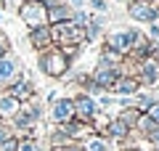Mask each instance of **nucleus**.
<instances>
[{
	"label": "nucleus",
	"instance_id": "nucleus-36",
	"mask_svg": "<svg viewBox=\"0 0 159 151\" xmlns=\"http://www.w3.org/2000/svg\"><path fill=\"white\" fill-rule=\"evenodd\" d=\"M40 3H43V6H45V8H53V6H56V3H58V0H40Z\"/></svg>",
	"mask_w": 159,
	"mask_h": 151
},
{
	"label": "nucleus",
	"instance_id": "nucleus-22",
	"mask_svg": "<svg viewBox=\"0 0 159 151\" xmlns=\"http://www.w3.org/2000/svg\"><path fill=\"white\" fill-rule=\"evenodd\" d=\"M16 151H48V146L40 138H19Z\"/></svg>",
	"mask_w": 159,
	"mask_h": 151
},
{
	"label": "nucleus",
	"instance_id": "nucleus-17",
	"mask_svg": "<svg viewBox=\"0 0 159 151\" xmlns=\"http://www.w3.org/2000/svg\"><path fill=\"white\" fill-rule=\"evenodd\" d=\"M80 146H82V151H111L114 143H111L109 138H103V135H96V133H93V135H88Z\"/></svg>",
	"mask_w": 159,
	"mask_h": 151
},
{
	"label": "nucleus",
	"instance_id": "nucleus-7",
	"mask_svg": "<svg viewBox=\"0 0 159 151\" xmlns=\"http://www.w3.org/2000/svg\"><path fill=\"white\" fill-rule=\"evenodd\" d=\"M48 119H51V125H64V122H69V119H74L72 95H58L51 106H48Z\"/></svg>",
	"mask_w": 159,
	"mask_h": 151
},
{
	"label": "nucleus",
	"instance_id": "nucleus-4",
	"mask_svg": "<svg viewBox=\"0 0 159 151\" xmlns=\"http://www.w3.org/2000/svg\"><path fill=\"white\" fill-rule=\"evenodd\" d=\"M127 16L135 24H154L159 21V6L148 0H127Z\"/></svg>",
	"mask_w": 159,
	"mask_h": 151
},
{
	"label": "nucleus",
	"instance_id": "nucleus-34",
	"mask_svg": "<svg viewBox=\"0 0 159 151\" xmlns=\"http://www.w3.org/2000/svg\"><path fill=\"white\" fill-rule=\"evenodd\" d=\"M48 151H82V146H80V143H72V146H66V149H48Z\"/></svg>",
	"mask_w": 159,
	"mask_h": 151
},
{
	"label": "nucleus",
	"instance_id": "nucleus-29",
	"mask_svg": "<svg viewBox=\"0 0 159 151\" xmlns=\"http://www.w3.org/2000/svg\"><path fill=\"white\" fill-rule=\"evenodd\" d=\"M21 3L24 0H3V11H13L16 13L19 8H21Z\"/></svg>",
	"mask_w": 159,
	"mask_h": 151
},
{
	"label": "nucleus",
	"instance_id": "nucleus-27",
	"mask_svg": "<svg viewBox=\"0 0 159 151\" xmlns=\"http://www.w3.org/2000/svg\"><path fill=\"white\" fill-rule=\"evenodd\" d=\"M85 6H90L93 13H106L109 11V0H85Z\"/></svg>",
	"mask_w": 159,
	"mask_h": 151
},
{
	"label": "nucleus",
	"instance_id": "nucleus-18",
	"mask_svg": "<svg viewBox=\"0 0 159 151\" xmlns=\"http://www.w3.org/2000/svg\"><path fill=\"white\" fill-rule=\"evenodd\" d=\"M122 53H117V50H111V48H106V45H101V53H98V61H96V66H119L122 64Z\"/></svg>",
	"mask_w": 159,
	"mask_h": 151
},
{
	"label": "nucleus",
	"instance_id": "nucleus-35",
	"mask_svg": "<svg viewBox=\"0 0 159 151\" xmlns=\"http://www.w3.org/2000/svg\"><path fill=\"white\" fill-rule=\"evenodd\" d=\"M72 8H85V0H66Z\"/></svg>",
	"mask_w": 159,
	"mask_h": 151
},
{
	"label": "nucleus",
	"instance_id": "nucleus-1",
	"mask_svg": "<svg viewBox=\"0 0 159 151\" xmlns=\"http://www.w3.org/2000/svg\"><path fill=\"white\" fill-rule=\"evenodd\" d=\"M37 69L45 74L48 80H61V77H66V74L72 72V61L64 56V50L58 48V45H53V48L37 53Z\"/></svg>",
	"mask_w": 159,
	"mask_h": 151
},
{
	"label": "nucleus",
	"instance_id": "nucleus-39",
	"mask_svg": "<svg viewBox=\"0 0 159 151\" xmlns=\"http://www.w3.org/2000/svg\"><path fill=\"white\" fill-rule=\"evenodd\" d=\"M3 122H8V119H6V117H0V125H3Z\"/></svg>",
	"mask_w": 159,
	"mask_h": 151
},
{
	"label": "nucleus",
	"instance_id": "nucleus-13",
	"mask_svg": "<svg viewBox=\"0 0 159 151\" xmlns=\"http://www.w3.org/2000/svg\"><path fill=\"white\" fill-rule=\"evenodd\" d=\"M130 133H133V130L127 127V125L122 122V119L111 117V119H109V125H106V133H103V138H109L114 146H122L127 138H130Z\"/></svg>",
	"mask_w": 159,
	"mask_h": 151
},
{
	"label": "nucleus",
	"instance_id": "nucleus-11",
	"mask_svg": "<svg viewBox=\"0 0 159 151\" xmlns=\"http://www.w3.org/2000/svg\"><path fill=\"white\" fill-rule=\"evenodd\" d=\"M90 77L96 80L106 93H111V88L117 85V80L122 77V72H119V66H93L90 69Z\"/></svg>",
	"mask_w": 159,
	"mask_h": 151
},
{
	"label": "nucleus",
	"instance_id": "nucleus-14",
	"mask_svg": "<svg viewBox=\"0 0 159 151\" xmlns=\"http://www.w3.org/2000/svg\"><path fill=\"white\" fill-rule=\"evenodd\" d=\"M56 127H61L64 133L74 140V143H82L88 135H93V127H90V125H85V122H80V119H69V122L56 125Z\"/></svg>",
	"mask_w": 159,
	"mask_h": 151
},
{
	"label": "nucleus",
	"instance_id": "nucleus-26",
	"mask_svg": "<svg viewBox=\"0 0 159 151\" xmlns=\"http://www.w3.org/2000/svg\"><path fill=\"white\" fill-rule=\"evenodd\" d=\"M13 50V43H11V37H8L3 29H0V58L6 56V53H11Z\"/></svg>",
	"mask_w": 159,
	"mask_h": 151
},
{
	"label": "nucleus",
	"instance_id": "nucleus-37",
	"mask_svg": "<svg viewBox=\"0 0 159 151\" xmlns=\"http://www.w3.org/2000/svg\"><path fill=\"white\" fill-rule=\"evenodd\" d=\"M3 21H6V11L0 8V29H3Z\"/></svg>",
	"mask_w": 159,
	"mask_h": 151
},
{
	"label": "nucleus",
	"instance_id": "nucleus-23",
	"mask_svg": "<svg viewBox=\"0 0 159 151\" xmlns=\"http://www.w3.org/2000/svg\"><path fill=\"white\" fill-rule=\"evenodd\" d=\"M72 21L77 24V27H88V21H90V11H85V8H74Z\"/></svg>",
	"mask_w": 159,
	"mask_h": 151
},
{
	"label": "nucleus",
	"instance_id": "nucleus-12",
	"mask_svg": "<svg viewBox=\"0 0 159 151\" xmlns=\"http://www.w3.org/2000/svg\"><path fill=\"white\" fill-rule=\"evenodd\" d=\"M106 13H90V21H88L85 27V43H98V40H103V34H106Z\"/></svg>",
	"mask_w": 159,
	"mask_h": 151
},
{
	"label": "nucleus",
	"instance_id": "nucleus-2",
	"mask_svg": "<svg viewBox=\"0 0 159 151\" xmlns=\"http://www.w3.org/2000/svg\"><path fill=\"white\" fill-rule=\"evenodd\" d=\"M141 34L143 32L138 27H114V29H106L101 45H106V48H111V50H117V53H122V56H127L130 48L138 43Z\"/></svg>",
	"mask_w": 159,
	"mask_h": 151
},
{
	"label": "nucleus",
	"instance_id": "nucleus-21",
	"mask_svg": "<svg viewBox=\"0 0 159 151\" xmlns=\"http://www.w3.org/2000/svg\"><path fill=\"white\" fill-rule=\"evenodd\" d=\"M154 101H157V98H154V93H151V90L141 88L135 95H133V106H135V109H141V112H148V106H151Z\"/></svg>",
	"mask_w": 159,
	"mask_h": 151
},
{
	"label": "nucleus",
	"instance_id": "nucleus-6",
	"mask_svg": "<svg viewBox=\"0 0 159 151\" xmlns=\"http://www.w3.org/2000/svg\"><path fill=\"white\" fill-rule=\"evenodd\" d=\"M72 101H74V119H80V122H85V125H90L96 119V114L101 112L98 109V101L93 95H88V93H80L77 90L72 95Z\"/></svg>",
	"mask_w": 159,
	"mask_h": 151
},
{
	"label": "nucleus",
	"instance_id": "nucleus-10",
	"mask_svg": "<svg viewBox=\"0 0 159 151\" xmlns=\"http://www.w3.org/2000/svg\"><path fill=\"white\" fill-rule=\"evenodd\" d=\"M135 80L141 82V88L151 90L159 85V61H154V58H146V61L138 64L135 69Z\"/></svg>",
	"mask_w": 159,
	"mask_h": 151
},
{
	"label": "nucleus",
	"instance_id": "nucleus-20",
	"mask_svg": "<svg viewBox=\"0 0 159 151\" xmlns=\"http://www.w3.org/2000/svg\"><path fill=\"white\" fill-rule=\"evenodd\" d=\"M19 106H21V103H19V101L13 98V95H8L6 90H3V93H0V117H6V119H11L13 114L19 112Z\"/></svg>",
	"mask_w": 159,
	"mask_h": 151
},
{
	"label": "nucleus",
	"instance_id": "nucleus-16",
	"mask_svg": "<svg viewBox=\"0 0 159 151\" xmlns=\"http://www.w3.org/2000/svg\"><path fill=\"white\" fill-rule=\"evenodd\" d=\"M74 8L69 6L66 0H58L53 8H48V24H61V21H72Z\"/></svg>",
	"mask_w": 159,
	"mask_h": 151
},
{
	"label": "nucleus",
	"instance_id": "nucleus-31",
	"mask_svg": "<svg viewBox=\"0 0 159 151\" xmlns=\"http://www.w3.org/2000/svg\"><path fill=\"white\" fill-rule=\"evenodd\" d=\"M148 37H151V40H157V43H159V21L148 24Z\"/></svg>",
	"mask_w": 159,
	"mask_h": 151
},
{
	"label": "nucleus",
	"instance_id": "nucleus-30",
	"mask_svg": "<svg viewBox=\"0 0 159 151\" xmlns=\"http://www.w3.org/2000/svg\"><path fill=\"white\" fill-rule=\"evenodd\" d=\"M143 114H148V117H151V119H154V122H157V125H159V101H154L151 106H148V112H143Z\"/></svg>",
	"mask_w": 159,
	"mask_h": 151
},
{
	"label": "nucleus",
	"instance_id": "nucleus-41",
	"mask_svg": "<svg viewBox=\"0 0 159 151\" xmlns=\"http://www.w3.org/2000/svg\"><path fill=\"white\" fill-rule=\"evenodd\" d=\"M24 3H34V0H24Z\"/></svg>",
	"mask_w": 159,
	"mask_h": 151
},
{
	"label": "nucleus",
	"instance_id": "nucleus-8",
	"mask_svg": "<svg viewBox=\"0 0 159 151\" xmlns=\"http://www.w3.org/2000/svg\"><path fill=\"white\" fill-rule=\"evenodd\" d=\"M6 93L13 95L19 103H24V101H29V98H34V95H37V85H34V80L29 77L27 72H21V74H19V77L6 88Z\"/></svg>",
	"mask_w": 159,
	"mask_h": 151
},
{
	"label": "nucleus",
	"instance_id": "nucleus-32",
	"mask_svg": "<svg viewBox=\"0 0 159 151\" xmlns=\"http://www.w3.org/2000/svg\"><path fill=\"white\" fill-rule=\"evenodd\" d=\"M119 151H154V149L146 143V140H143L141 146H127V149H119Z\"/></svg>",
	"mask_w": 159,
	"mask_h": 151
},
{
	"label": "nucleus",
	"instance_id": "nucleus-38",
	"mask_svg": "<svg viewBox=\"0 0 159 151\" xmlns=\"http://www.w3.org/2000/svg\"><path fill=\"white\" fill-rule=\"evenodd\" d=\"M151 93H154V98L159 101V85H157V88H151Z\"/></svg>",
	"mask_w": 159,
	"mask_h": 151
},
{
	"label": "nucleus",
	"instance_id": "nucleus-24",
	"mask_svg": "<svg viewBox=\"0 0 159 151\" xmlns=\"http://www.w3.org/2000/svg\"><path fill=\"white\" fill-rule=\"evenodd\" d=\"M61 50H64V56H66L69 61H74V58H80V56H82L85 45H61Z\"/></svg>",
	"mask_w": 159,
	"mask_h": 151
},
{
	"label": "nucleus",
	"instance_id": "nucleus-42",
	"mask_svg": "<svg viewBox=\"0 0 159 151\" xmlns=\"http://www.w3.org/2000/svg\"><path fill=\"white\" fill-rule=\"evenodd\" d=\"M0 8H3V0H0Z\"/></svg>",
	"mask_w": 159,
	"mask_h": 151
},
{
	"label": "nucleus",
	"instance_id": "nucleus-33",
	"mask_svg": "<svg viewBox=\"0 0 159 151\" xmlns=\"http://www.w3.org/2000/svg\"><path fill=\"white\" fill-rule=\"evenodd\" d=\"M58 95H61V93H58V90H48V95H45V101H43V103H48V106H51L53 101L58 98Z\"/></svg>",
	"mask_w": 159,
	"mask_h": 151
},
{
	"label": "nucleus",
	"instance_id": "nucleus-40",
	"mask_svg": "<svg viewBox=\"0 0 159 151\" xmlns=\"http://www.w3.org/2000/svg\"><path fill=\"white\" fill-rule=\"evenodd\" d=\"M148 3H159V0H148Z\"/></svg>",
	"mask_w": 159,
	"mask_h": 151
},
{
	"label": "nucleus",
	"instance_id": "nucleus-43",
	"mask_svg": "<svg viewBox=\"0 0 159 151\" xmlns=\"http://www.w3.org/2000/svg\"><path fill=\"white\" fill-rule=\"evenodd\" d=\"M157 6H159V3H157Z\"/></svg>",
	"mask_w": 159,
	"mask_h": 151
},
{
	"label": "nucleus",
	"instance_id": "nucleus-15",
	"mask_svg": "<svg viewBox=\"0 0 159 151\" xmlns=\"http://www.w3.org/2000/svg\"><path fill=\"white\" fill-rule=\"evenodd\" d=\"M138 90H141V82L135 77H130V74H122L117 80V85L111 88V95H117V98H133Z\"/></svg>",
	"mask_w": 159,
	"mask_h": 151
},
{
	"label": "nucleus",
	"instance_id": "nucleus-3",
	"mask_svg": "<svg viewBox=\"0 0 159 151\" xmlns=\"http://www.w3.org/2000/svg\"><path fill=\"white\" fill-rule=\"evenodd\" d=\"M51 37L53 45H88L85 43V27H77L74 21H61L51 24Z\"/></svg>",
	"mask_w": 159,
	"mask_h": 151
},
{
	"label": "nucleus",
	"instance_id": "nucleus-25",
	"mask_svg": "<svg viewBox=\"0 0 159 151\" xmlns=\"http://www.w3.org/2000/svg\"><path fill=\"white\" fill-rule=\"evenodd\" d=\"M13 138H16V133H13L11 122H3V125H0V146L8 143V140H13Z\"/></svg>",
	"mask_w": 159,
	"mask_h": 151
},
{
	"label": "nucleus",
	"instance_id": "nucleus-9",
	"mask_svg": "<svg viewBox=\"0 0 159 151\" xmlns=\"http://www.w3.org/2000/svg\"><path fill=\"white\" fill-rule=\"evenodd\" d=\"M27 43L34 53H43V50L53 48V37H51V24H40V27H32L27 32Z\"/></svg>",
	"mask_w": 159,
	"mask_h": 151
},
{
	"label": "nucleus",
	"instance_id": "nucleus-5",
	"mask_svg": "<svg viewBox=\"0 0 159 151\" xmlns=\"http://www.w3.org/2000/svg\"><path fill=\"white\" fill-rule=\"evenodd\" d=\"M16 16L21 19V24L27 29L32 27H40V24H48V8L40 3V0H34V3H21V8L16 11Z\"/></svg>",
	"mask_w": 159,
	"mask_h": 151
},
{
	"label": "nucleus",
	"instance_id": "nucleus-19",
	"mask_svg": "<svg viewBox=\"0 0 159 151\" xmlns=\"http://www.w3.org/2000/svg\"><path fill=\"white\" fill-rule=\"evenodd\" d=\"M141 109H135V106H125V109H117L114 112V117L117 119H122V122L127 125L130 130H135V125H138V119H141Z\"/></svg>",
	"mask_w": 159,
	"mask_h": 151
},
{
	"label": "nucleus",
	"instance_id": "nucleus-28",
	"mask_svg": "<svg viewBox=\"0 0 159 151\" xmlns=\"http://www.w3.org/2000/svg\"><path fill=\"white\" fill-rule=\"evenodd\" d=\"M146 143H148V146H151V149H154V151H159V125H157V127H154V130H151V133H148V135H146Z\"/></svg>",
	"mask_w": 159,
	"mask_h": 151
}]
</instances>
